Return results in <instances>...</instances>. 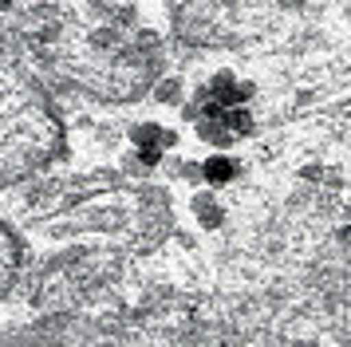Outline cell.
Segmentation results:
<instances>
[{"label":"cell","instance_id":"cell-1","mask_svg":"<svg viewBox=\"0 0 351 347\" xmlns=\"http://www.w3.org/2000/svg\"><path fill=\"white\" fill-rule=\"evenodd\" d=\"M229 170H233L229 162H209V174H213V182H225V178H229Z\"/></svg>","mask_w":351,"mask_h":347}]
</instances>
